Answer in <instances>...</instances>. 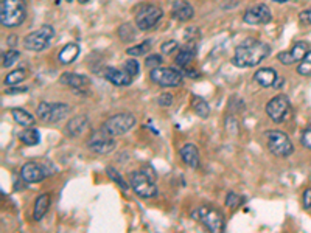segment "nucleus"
Listing matches in <instances>:
<instances>
[{"label": "nucleus", "instance_id": "f257e3e1", "mask_svg": "<svg viewBox=\"0 0 311 233\" xmlns=\"http://www.w3.org/2000/svg\"><path fill=\"white\" fill-rule=\"evenodd\" d=\"M269 53H271V47L268 44L255 41V39H247L235 48L232 64L240 69L255 67L263 60H266Z\"/></svg>", "mask_w": 311, "mask_h": 233}, {"label": "nucleus", "instance_id": "f03ea898", "mask_svg": "<svg viewBox=\"0 0 311 233\" xmlns=\"http://www.w3.org/2000/svg\"><path fill=\"white\" fill-rule=\"evenodd\" d=\"M27 16L25 0H2L0 5V22L7 28L19 26Z\"/></svg>", "mask_w": 311, "mask_h": 233}, {"label": "nucleus", "instance_id": "7ed1b4c3", "mask_svg": "<svg viewBox=\"0 0 311 233\" xmlns=\"http://www.w3.org/2000/svg\"><path fill=\"white\" fill-rule=\"evenodd\" d=\"M58 169L55 165H51L48 160L44 162H27L22 168H20V178L28 182V184H38L41 181H44L50 174H55Z\"/></svg>", "mask_w": 311, "mask_h": 233}, {"label": "nucleus", "instance_id": "20e7f679", "mask_svg": "<svg viewBox=\"0 0 311 233\" xmlns=\"http://www.w3.org/2000/svg\"><path fill=\"white\" fill-rule=\"evenodd\" d=\"M266 140H268V150L277 157H290L294 153L293 141L283 131H278V129L268 131Z\"/></svg>", "mask_w": 311, "mask_h": 233}, {"label": "nucleus", "instance_id": "39448f33", "mask_svg": "<svg viewBox=\"0 0 311 233\" xmlns=\"http://www.w3.org/2000/svg\"><path fill=\"white\" fill-rule=\"evenodd\" d=\"M136 116L133 113L128 112H121V113H115L103 123V128L109 135L117 137V135H124L126 132H129L134 126H136Z\"/></svg>", "mask_w": 311, "mask_h": 233}, {"label": "nucleus", "instance_id": "423d86ee", "mask_svg": "<svg viewBox=\"0 0 311 233\" xmlns=\"http://www.w3.org/2000/svg\"><path fill=\"white\" fill-rule=\"evenodd\" d=\"M129 185L134 190V193L143 199H149L158 194V187L154 184V179L151 176H148L143 169L131 172Z\"/></svg>", "mask_w": 311, "mask_h": 233}, {"label": "nucleus", "instance_id": "0eeeda50", "mask_svg": "<svg viewBox=\"0 0 311 233\" xmlns=\"http://www.w3.org/2000/svg\"><path fill=\"white\" fill-rule=\"evenodd\" d=\"M53 38H55L53 26L44 25V26L38 28L36 32H31L30 35H27L25 39H23V45H25L27 50L41 51V50H44V48H47L50 45Z\"/></svg>", "mask_w": 311, "mask_h": 233}, {"label": "nucleus", "instance_id": "6e6552de", "mask_svg": "<svg viewBox=\"0 0 311 233\" xmlns=\"http://www.w3.org/2000/svg\"><path fill=\"white\" fill-rule=\"evenodd\" d=\"M162 16H164V11L159 7L148 5V4L142 5L136 11V25L139 30L148 32L152 26L158 25V22L162 19Z\"/></svg>", "mask_w": 311, "mask_h": 233}, {"label": "nucleus", "instance_id": "1a4fd4ad", "mask_svg": "<svg viewBox=\"0 0 311 233\" xmlns=\"http://www.w3.org/2000/svg\"><path fill=\"white\" fill-rule=\"evenodd\" d=\"M195 216L205 225V228H209L210 231H223L226 227V221H224V215L210 206H202L195 212Z\"/></svg>", "mask_w": 311, "mask_h": 233}, {"label": "nucleus", "instance_id": "9d476101", "mask_svg": "<svg viewBox=\"0 0 311 233\" xmlns=\"http://www.w3.org/2000/svg\"><path fill=\"white\" fill-rule=\"evenodd\" d=\"M149 78L161 87H179L182 84V73L171 67H156L149 72Z\"/></svg>", "mask_w": 311, "mask_h": 233}, {"label": "nucleus", "instance_id": "9b49d317", "mask_svg": "<svg viewBox=\"0 0 311 233\" xmlns=\"http://www.w3.org/2000/svg\"><path fill=\"white\" fill-rule=\"evenodd\" d=\"M87 147L90 151L105 156L115 150V140L105 129H101V131H95L90 134V137L87 140Z\"/></svg>", "mask_w": 311, "mask_h": 233}, {"label": "nucleus", "instance_id": "f8f14e48", "mask_svg": "<svg viewBox=\"0 0 311 233\" xmlns=\"http://www.w3.org/2000/svg\"><path fill=\"white\" fill-rule=\"evenodd\" d=\"M290 107L287 95H277L266 104V113L274 123H283L290 113Z\"/></svg>", "mask_w": 311, "mask_h": 233}, {"label": "nucleus", "instance_id": "ddd939ff", "mask_svg": "<svg viewBox=\"0 0 311 233\" xmlns=\"http://www.w3.org/2000/svg\"><path fill=\"white\" fill-rule=\"evenodd\" d=\"M271 19H272L271 10L265 4H258L247 8L243 14V20L247 25H265V23H269Z\"/></svg>", "mask_w": 311, "mask_h": 233}, {"label": "nucleus", "instance_id": "4468645a", "mask_svg": "<svg viewBox=\"0 0 311 233\" xmlns=\"http://www.w3.org/2000/svg\"><path fill=\"white\" fill-rule=\"evenodd\" d=\"M308 53V44L306 42H296L291 50L282 51L277 54L278 63H282L283 66H293L296 63H300L305 54Z\"/></svg>", "mask_w": 311, "mask_h": 233}, {"label": "nucleus", "instance_id": "2eb2a0df", "mask_svg": "<svg viewBox=\"0 0 311 233\" xmlns=\"http://www.w3.org/2000/svg\"><path fill=\"white\" fill-rule=\"evenodd\" d=\"M59 82L72 87V89H75V91H84L89 87L90 79L87 76L78 75V73H62L59 76Z\"/></svg>", "mask_w": 311, "mask_h": 233}, {"label": "nucleus", "instance_id": "dca6fc26", "mask_svg": "<svg viewBox=\"0 0 311 233\" xmlns=\"http://www.w3.org/2000/svg\"><path fill=\"white\" fill-rule=\"evenodd\" d=\"M105 78L109 82H112L114 85H118V87L129 85L133 82V76L126 70H118L115 67H108L105 70Z\"/></svg>", "mask_w": 311, "mask_h": 233}, {"label": "nucleus", "instance_id": "f3484780", "mask_svg": "<svg viewBox=\"0 0 311 233\" xmlns=\"http://www.w3.org/2000/svg\"><path fill=\"white\" fill-rule=\"evenodd\" d=\"M171 16L176 20L185 22V20H190L195 16V10L187 0H176L171 8Z\"/></svg>", "mask_w": 311, "mask_h": 233}, {"label": "nucleus", "instance_id": "a211bd4d", "mask_svg": "<svg viewBox=\"0 0 311 233\" xmlns=\"http://www.w3.org/2000/svg\"><path fill=\"white\" fill-rule=\"evenodd\" d=\"M180 159L187 166L193 169L199 168V151L193 143H185L180 148Z\"/></svg>", "mask_w": 311, "mask_h": 233}, {"label": "nucleus", "instance_id": "6ab92c4d", "mask_svg": "<svg viewBox=\"0 0 311 233\" xmlns=\"http://www.w3.org/2000/svg\"><path fill=\"white\" fill-rule=\"evenodd\" d=\"M89 128V120L86 115H76L73 116L72 120H69L67 126H66V131H67V135L70 137H78L81 135L83 132H86Z\"/></svg>", "mask_w": 311, "mask_h": 233}, {"label": "nucleus", "instance_id": "aec40b11", "mask_svg": "<svg viewBox=\"0 0 311 233\" xmlns=\"http://www.w3.org/2000/svg\"><path fill=\"white\" fill-rule=\"evenodd\" d=\"M254 81L260 85V87H272L275 85L277 82V73L274 69H269V67H265V69H258L255 73H254Z\"/></svg>", "mask_w": 311, "mask_h": 233}, {"label": "nucleus", "instance_id": "412c9836", "mask_svg": "<svg viewBox=\"0 0 311 233\" xmlns=\"http://www.w3.org/2000/svg\"><path fill=\"white\" fill-rule=\"evenodd\" d=\"M196 53V42H187L179 53L176 54V64L182 69H185L192 61H193V56Z\"/></svg>", "mask_w": 311, "mask_h": 233}, {"label": "nucleus", "instance_id": "4be33fe9", "mask_svg": "<svg viewBox=\"0 0 311 233\" xmlns=\"http://www.w3.org/2000/svg\"><path fill=\"white\" fill-rule=\"evenodd\" d=\"M11 115H13V120H14L19 126H22V128H33L35 123H36L35 116L31 115L30 112L20 109V107L11 109Z\"/></svg>", "mask_w": 311, "mask_h": 233}, {"label": "nucleus", "instance_id": "5701e85b", "mask_svg": "<svg viewBox=\"0 0 311 233\" xmlns=\"http://www.w3.org/2000/svg\"><path fill=\"white\" fill-rule=\"evenodd\" d=\"M80 54V47L76 44H67L61 48V51L58 53V60L61 64H72Z\"/></svg>", "mask_w": 311, "mask_h": 233}, {"label": "nucleus", "instance_id": "b1692460", "mask_svg": "<svg viewBox=\"0 0 311 233\" xmlns=\"http://www.w3.org/2000/svg\"><path fill=\"white\" fill-rule=\"evenodd\" d=\"M70 106L66 103H51L50 104V123H58L64 120L70 113Z\"/></svg>", "mask_w": 311, "mask_h": 233}, {"label": "nucleus", "instance_id": "393cba45", "mask_svg": "<svg viewBox=\"0 0 311 233\" xmlns=\"http://www.w3.org/2000/svg\"><path fill=\"white\" fill-rule=\"evenodd\" d=\"M50 207V196L47 193H42L36 197V202H35V209H33V219L35 221H41L47 210Z\"/></svg>", "mask_w": 311, "mask_h": 233}, {"label": "nucleus", "instance_id": "a878e982", "mask_svg": "<svg viewBox=\"0 0 311 233\" xmlns=\"http://www.w3.org/2000/svg\"><path fill=\"white\" fill-rule=\"evenodd\" d=\"M19 140L22 143L28 144V147H36L41 141V134L35 128H25L22 132H19Z\"/></svg>", "mask_w": 311, "mask_h": 233}, {"label": "nucleus", "instance_id": "bb28decb", "mask_svg": "<svg viewBox=\"0 0 311 233\" xmlns=\"http://www.w3.org/2000/svg\"><path fill=\"white\" fill-rule=\"evenodd\" d=\"M192 109H193V112L198 116H201V119H207V116L210 115L209 103L202 97H199V95H193L192 97Z\"/></svg>", "mask_w": 311, "mask_h": 233}, {"label": "nucleus", "instance_id": "cd10ccee", "mask_svg": "<svg viewBox=\"0 0 311 233\" xmlns=\"http://www.w3.org/2000/svg\"><path fill=\"white\" fill-rule=\"evenodd\" d=\"M28 76V72L27 69H17V70H13L10 72L7 76H5V84L13 87V85H19L20 82L25 81V78Z\"/></svg>", "mask_w": 311, "mask_h": 233}, {"label": "nucleus", "instance_id": "c85d7f7f", "mask_svg": "<svg viewBox=\"0 0 311 233\" xmlns=\"http://www.w3.org/2000/svg\"><path fill=\"white\" fill-rule=\"evenodd\" d=\"M151 44H152L151 41H143V42H140V44H137V45H133V47L126 48V53H128L129 56H133V57L143 56V54H146V53L151 50V47H152Z\"/></svg>", "mask_w": 311, "mask_h": 233}, {"label": "nucleus", "instance_id": "c756f323", "mask_svg": "<svg viewBox=\"0 0 311 233\" xmlns=\"http://www.w3.org/2000/svg\"><path fill=\"white\" fill-rule=\"evenodd\" d=\"M136 28L131 25V23H123L120 28H118V38L123 41V42H131L134 41L136 38Z\"/></svg>", "mask_w": 311, "mask_h": 233}, {"label": "nucleus", "instance_id": "7c9ffc66", "mask_svg": "<svg viewBox=\"0 0 311 233\" xmlns=\"http://www.w3.org/2000/svg\"><path fill=\"white\" fill-rule=\"evenodd\" d=\"M106 172H108V176L111 178V181H114L121 190H128V188L131 187L126 181H124V179L121 178V174H120L117 169H114L112 166H108V168H106Z\"/></svg>", "mask_w": 311, "mask_h": 233}, {"label": "nucleus", "instance_id": "2f4dec72", "mask_svg": "<svg viewBox=\"0 0 311 233\" xmlns=\"http://www.w3.org/2000/svg\"><path fill=\"white\" fill-rule=\"evenodd\" d=\"M297 73L300 76H311V50L305 54L303 60L297 66Z\"/></svg>", "mask_w": 311, "mask_h": 233}, {"label": "nucleus", "instance_id": "473e14b6", "mask_svg": "<svg viewBox=\"0 0 311 233\" xmlns=\"http://www.w3.org/2000/svg\"><path fill=\"white\" fill-rule=\"evenodd\" d=\"M20 57V53L16 51V50H8L7 53H4V61H2V66L5 69H10L16 61H19Z\"/></svg>", "mask_w": 311, "mask_h": 233}, {"label": "nucleus", "instance_id": "72a5a7b5", "mask_svg": "<svg viewBox=\"0 0 311 233\" xmlns=\"http://www.w3.org/2000/svg\"><path fill=\"white\" fill-rule=\"evenodd\" d=\"M50 104H51V103L42 101V103H39V106H38V109H36V113H38V116H39V120L47 122V123H50Z\"/></svg>", "mask_w": 311, "mask_h": 233}, {"label": "nucleus", "instance_id": "f704fd0d", "mask_svg": "<svg viewBox=\"0 0 311 233\" xmlns=\"http://www.w3.org/2000/svg\"><path fill=\"white\" fill-rule=\"evenodd\" d=\"M162 64V56L161 54H151L145 60V67L146 69H156V67H161Z\"/></svg>", "mask_w": 311, "mask_h": 233}, {"label": "nucleus", "instance_id": "c9c22d12", "mask_svg": "<svg viewBox=\"0 0 311 233\" xmlns=\"http://www.w3.org/2000/svg\"><path fill=\"white\" fill-rule=\"evenodd\" d=\"M124 70H126L133 78L134 76H137L139 75V72H140V66H139V63L136 61V60H128L126 63H124Z\"/></svg>", "mask_w": 311, "mask_h": 233}, {"label": "nucleus", "instance_id": "e433bc0d", "mask_svg": "<svg viewBox=\"0 0 311 233\" xmlns=\"http://www.w3.org/2000/svg\"><path fill=\"white\" fill-rule=\"evenodd\" d=\"M241 202H243V197H241V196H238L237 193H229L227 197H226V207H229V209H237Z\"/></svg>", "mask_w": 311, "mask_h": 233}, {"label": "nucleus", "instance_id": "4c0bfd02", "mask_svg": "<svg viewBox=\"0 0 311 233\" xmlns=\"http://www.w3.org/2000/svg\"><path fill=\"white\" fill-rule=\"evenodd\" d=\"M161 50L164 54H173L174 51L179 50V44L176 41H167L161 45Z\"/></svg>", "mask_w": 311, "mask_h": 233}, {"label": "nucleus", "instance_id": "58836bf2", "mask_svg": "<svg viewBox=\"0 0 311 233\" xmlns=\"http://www.w3.org/2000/svg\"><path fill=\"white\" fill-rule=\"evenodd\" d=\"M300 143H302L303 148L311 151V125L306 129H303V132L300 135Z\"/></svg>", "mask_w": 311, "mask_h": 233}, {"label": "nucleus", "instance_id": "ea45409f", "mask_svg": "<svg viewBox=\"0 0 311 233\" xmlns=\"http://www.w3.org/2000/svg\"><path fill=\"white\" fill-rule=\"evenodd\" d=\"M158 104H159L161 107H170V106L173 104V95H171L170 92L161 94L159 98H158Z\"/></svg>", "mask_w": 311, "mask_h": 233}, {"label": "nucleus", "instance_id": "a19ab883", "mask_svg": "<svg viewBox=\"0 0 311 233\" xmlns=\"http://www.w3.org/2000/svg\"><path fill=\"white\" fill-rule=\"evenodd\" d=\"M299 19H300V22H303L306 25H311V7L308 10H305V11H300Z\"/></svg>", "mask_w": 311, "mask_h": 233}, {"label": "nucleus", "instance_id": "79ce46f5", "mask_svg": "<svg viewBox=\"0 0 311 233\" xmlns=\"http://www.w3.org/2000/svg\"><path fill=\"white\" fill-rule=\"evenodd\" d=\"M302 200H303V207H305V209H311V188H308V190L303 191Z\"/></svg>", "mask_w": 311, "mask_h": 233}, {"label": "nucleus", "instance_id": "37998d69", "mask_svg": "<svg viewBox=\"0 0 311 233\" xmlns=\"http://www.w3.org/2000/svg\"><path fill=\"white\" fill-rule=\"evenodd\" d=\"M28 89L27 87H17V85H13L11 89H7L5 91V94L7 95H13V94H23V92H27Z\"/></svg>", "mask_w": 311, "mask_h": 233}, {"label": "nucleus", "instance_id": "c03bdc74", "mask_svg": "<svg viewBox=\"0 0 311 233\" xmlns=\"http://www.w3.org/2000/svg\"><path fill=\"white\" fill-rule=\"evenodd\" d=\"M185 75L189 76V78H199V73L195 69H187L185 67Z\"/></svg>", "mask_w": 311, "mask_h": 233}, {"label": "nucleus", "instance_id": "a18cd8bd", "mask_svg": "<svg viewBox=\"0 0 311 233\" xmlns=\"http://www.w3.org/2000/svg\"><path fill=\"white\" fill-rule=\"evenodd\" d=\"M275 4H285V2H290V0H272Z\"/></svg>", "mask_w": 311, "mask_h": 233}, {"label": "nucleus", "instance_id": "49530a36", "mask_svg": "<svg viewBox=\"0 0 311 233\" xmlns=\"http://www.w3.org/2000/svg\"><path fill=\"white\" fill-rule=\"evenodd\" d=\"M80 4H87V2H90V0H78Z\"/></svg>", "mask_w": 311, "mask_h": 233}, {"label": "nucleus", "instance_id": "de8ad7c7", "mask_svg": "<svg viewBox=\"0 0 311 233\" xmlns=\"http://www.w3.org/2000/svg\"><path fill=\"white\" fill-rule=\"evenodd\" d=\"M66 2H69V4H70V2H72V0H66Z\"/></svg>", "mask_w": 311, "mask_h": 233}]
</instances>
